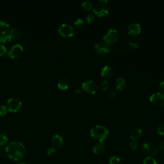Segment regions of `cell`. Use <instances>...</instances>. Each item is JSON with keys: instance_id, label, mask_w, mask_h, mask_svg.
Returning a JSON list of instances; mask_svg holds the SVG:
<instances>
[{"instance_id": "obj_2", "label": "cell", "mask_w": 164, "mask_h": 164, "mask_svg": "<svg viewBox=\"0 0 164 164\" xmlns=\"http://www.w3.org/2000/svg\"><path fill=\"white\" fill-rule=\"evenodd\" d=\"M90 135L96 141L99 142H103L108 137V130L105 126L97 125L91 129Z\"/></svg>"}, {"instance_id": "obj_3", "label": "cell", "mask_w": 164, "mask_h": 164, "mask_svg": "<svg viewBox=\"0 0 164 164\" xmlns=\"http://www.w3.org/2000/svg\"><path fill=\"white\" fill-rule=\"evenodd\" d=\"M119 39V33L116 30L110 29L108 30L107 32L105 34L103 37V40L104 42L108 45H111L115 43V42Z\"/></svg>"}, {"instance_id": "obj_26", "label": "cell", "mask_w": 164, "mask_h": 164, "mask_svg": "<svg viewBox=\"0 0 164 164\" xmlns=\"http://www.w3.org/2000/svg\"><path fill=\"white\" fill-rule=\"evenodd\" d=\"M129 46H130L131 48H132V49L135 50L138 47L139 44H138V42L136 40L131 39L129 41Z\"/></svg>"}, {"instance_id": "obj_30", "label": "cell", "mask_w": 164, "mask_h": 164, "mask_svg": "<svg viewBox=\"0 0 164 164\" xmlns=\"http://www.w3.org/2000/svg\"><path fill=\"white\" fill-rule=\"evenodd\" d=\"M7 50L6 49L5 46L3 44H0V57L4 56L5 54H7Z\"/></svg>"}, {"instance_id": "obj_4", "label": "cell", "mask_w": 164, "mask_h": 164, "mask_svg": "<svg viewBox=\"0 0 164 164\" xmlns=\"http://www.w3.org/2000/svg\"><path fill=\"white\" fill-rule=\"evenodd\" d=\"M7 108L10 112H16L22 106L21 100L17 97H12L7 101Z\"/></svg>"}, {"instance_id": "obj_10", "label": "cell", "mask_w": 164, "mask_h": 164, "mask_svg": "<svg viewBox=\"0 0 164 164\" xmlns=\"http://www.w3.org/2000/svg\"><path fill=\"white\" fill-rule=\"evenodd\" d=\"M95 51L99 54H105L110 51V46L105 42H97L94 45Z\"/></svg>"}, {"instance_id": "obj_14", "label": "cell", "mask_w": 164, "mask_h": 164, "mask_svg": "<svg viewBox=\"0 0 164 164\" xmlns=\"http://www.w3.org/2000/svg\"><path fill=\"white\" fill-rule=\"evenodd\" d=\"M51 142L54 147L57 148H60L63 145L64 140L63 138L60 135H55L52 137Z\"/></svg>"}, {"instance_id": "obj_39", "label": "cell", "mask_w": 164, "mask_h": 164, "mask_svg": "<svg viewBox=\"0 0 164 164\" xmlns=\"http://www.w3.org/2000/svg\"><path fill=\"white\" fill-rule=\"evenodd\" d=\"M109 2V1H107V0H105H105H101V1H100V3H108Z\"/></svg>"}, {"instance_id": "obj_33", "label": "cell", "mask_w": 164, "mask_h": 164, "mask_svg": "<svg viewBox=\"0 0 164 164\" xmlns=\"http://www.w3.org/2000/svg\"><path fill=\"white\" fill-rule=\"evenodd\" d=\"M94 16L93 14H91L87 15V16L86 17V21H87V23H89V24L92 23L94 21Z\"/></svg>"}, {"instance_id": "obj_5", "label": "cell", "mask_w": 164, "mask_h": 164, "mask_svg": "<svg viewBox=\"0 0 164 164\" xmlns=\"http://www.w3.org/2000/svg\"><path fill=\"white\" fill-rule=\"evenodd\" d=\"M59 34L64 37H71L75 34L74 28L69 24H62L58 29Z\"/></svg>"}, {"instance_id": "obj_32", "label": "cell", "mask_w": 164, "mask_h": 164, "mask_svg": "<svg viewBox=\"0 0 164 164\" xmlns=\"http://www.w3.org/2000/svg\"><path fill=\"white\" fill-rule=\"evenodd\" d=\"M137 147H138V144H137V142L136 141H132L131 142H130V148L131 150L135 151L137 149Z\"/></svg>"}, {"instance_id": "obj_7", "label": "cell", "mask_w": 164, "mask_h": 164, "mask_svg": "<svg viewBox=\"0 0 164 164\" xmlns=\"http://www.w3.org/2000/svg\"><path fill=\"white\" fill-rule=\"evenodd\" d=\"M23 53V47L20 44H15L11 49L8 51V56L12 58V59H17L19 58L21 54Z\"/></svg>"}, {"instance_id": "obj_6", "label": "cell", "mask_w": 164, "mask_h": 164, "mask_svg": "<svg viewBox=\"0 0 164 164\" xmlns=\"http://www.w3.org/2000/svg\"><path fill=\"white\" fill-rule=\"evenodd\" d=\"M149 100L151 104L156 107L163 106H164V94L160 92L153 94L151 96Z\"/></svg>"}, {"instance_id": "obj_36", "label": "cell", "mask_w": 164, "mask_h": 164, "mask_svg": "<svg viewBox=\"0 0 164 164\" xmlns=\"http://www.w3.org/2000/svg\"><path fill=\"white\" fill-rule=\"evenodd\" d=\"M159 88L162 92L164 93V82H162L159 85Z\"/></svg>"}, {"instance_id": "obj_29", "label": "cell", "mask_w": 164, "mask_h": 164, "mask_svg": "<svg viewBox=\"0 0 164 164\" xmlns=\"http://www.w3.org/2000/svg\"><path fill=\"white\" fill-rule=\"evenodd\" d=\"M157 132L160 135H164V123L160 124L157 127Z\"/></svg>"}, {"instance_id": "obj_20", "label": "cell", "mask_w": 164, "mask_h": 164, "mask_svg": "<svg viewBox=\"0 0 164 164\" xmlns=\"http://www.w3.org/2000/svg\"><path fill=\"white\" fill-rule=\"evenodd\" d=\"M126 85V81L122 78H119L115 82V88L117 90H123Z\"/></svg>"}, {"instance_id": "obj_11", "label": "cell", "mask_w": 164, "mask_h": 164, "mask_svg": "<svg viewBox=\"0 0 164 164\" xmlns=\"http://www.w3.org/2000/svg\"><path fill=\"white\" fill-rule=\"evenodd\" d=\"M94 13L98 17H104L108 14V9L102 4H98L93 9Z\"/></svg>"}, {"instance_id": "obj_8", "label": "cell", "mask_w": 164, "mask_h": 164, "mask_svg": "<svg viewBox=\"0 0 164 164\" xmlns=\"http://www.w3.org/2000/svg\"><path fill=\"white\" fill-rule=\"evenodd\" d=\"M143 152L149 157H153L157 155L159 150L155 145L151 143H145L142 145Z\"/></svg>"}, {"instance_id": "obj_13", "label": "cell", "mask_w": 164, "mask_h": 164, "mask_svg": "<svg viewBox=\"0 0 164 164\" xmlns=\"http://www.w3.org/2000/svg\"><path fill=\"white\" fill-rule=\"evenodd\" d=\"M101 76L105 79V80H110L113 75V70L112 67L105 65L101 69Z\"/></svg>"}, {"instance_id": "obj_37", "label": "cell", "mask_w": 164, "mask_h": 164, "mask_svg": "<svg viewBox=\"0 0 164 164\" xmlns=\"http://www.w3.org/2000/svg\"><path fill=\"white\" fill-rule=\"evenodd\" d=\"M159 149L160 151H164V141L162 142L159 145Z\"/></svg>"}, {"instance_id": "obj_19", "label": "cell", "mask_w": 164, "mask_h": 164, "mask_svg": "<svg viewBox=\"0 0 164 164\" xmlns=\"http://www.w3.org/2000/svg\"><path fill=\"white\" fill-rule=\"evenodd\" d=\"M10 32L9 24L2 20H0V34L5 35Z\"/></svg>"}, {"instance_id": "obj_17", "label": "cell", "mask_w": 164, "mask_h": 164, "mask_svg": "<svg viewBox=\"0 0 164 164\" xmlns=\"http://www.w3.org/2000/svg\"><path fill=\"white\" fill-rule=\"evenodd\" d=\"M70 85V82L67 78H62L58 82V87L62 90H67Z\"/></svg>"}, {"instance_id": "obj_31", "label": "cell", "mask_w": 164, "mask_h": 164, "mask_svg": "<svg viewBox=\"0 0 164 164\" xmlns=\"http://www.w3.org/2000/svg\"><path fill=\"white\" fill-rule=\"evenodd\" d=\"M7 112V108L4 105H0V115H5Z\"/></svg>"}, {"instance_id": "obj_15", "label": "cell", "mask_w": 164, "mask_h": 164, "mask_svg": "<svg viewBox=\"0 0 164 164\" xmlns=\"http://www.w3.org/2000/svg\"><path fill=\"white\" fill-rule=\"evenodd\" d=\"M9 37L11 41H13L21 37L22 33L20 30L17 28H12L9 32Z\"/></svg>"}, {"instance_id": "obj_28", "label": "cell", "mask_w": 164, "mask_h": 164, "mask_svg": "<svg viewBox=\"0 0 164 164\" xmlns=\"http://www.w3.org/2000/svg\"><path fill=\"white\" fill-rule=\"evenodd\" d=\"M110 87V84L108 82L107 80H103L101 83V88L103 90H106L109 89Z\"/></svg>"}, {"instance_id": "obj_9", "label": "cell", "mask_w": 164, "mask_h": 164, "mask_svg": "<svg viewBox=\"0 0 164 164\" xmlns=\"http://www.w3.org/2000/svg\"><path fill=\"white\" fill-rule=\"evenodd\" d=\"M82 89L88 94H94L98 90V85L92 80H87L84 82L82 84Z\"/></svg>"}, {"instance_id": "obj_1", "label": "cell", "mask_w": 164, "mask_h": 164, "mask_svg": "<svg viewBox=\"0 0 164 164\" xmlns=\"http://www.w3.org/2000/svg\"><path fill=\"white\" fill-rule=\"evenodd\" d=\"M6 153L12 160L17 162L25 156L26 148L21 142L13 141L6 148Z\"/></svg>"}, {"instance_id": "obj_27", "label": "cell", "mask_w": 164, "mask_h": 164, "mask_svg": "<svg viewBox=\"0 0 164 164\" xmlns=\"http://www.w3.org/2000/svg\"><path fill=\"white\" fill-rule=\"evenodd\" d=\"M7 142H8L7 137L3 134H0V145L2 146V145L7 144Z\"/></svg>"}, {"instance_id": "obj_23", "label": "cell", "mask_w": 164, "mask_h": 164, "mask_svg": "<svg viewBox=\"0 0 164 164\" xmlns=\"http://www.w3.org/2000/svg\"><path fill=\"white\" fill-rule=\"evenodd\" d=\"M143 164H157V162L153 157L148 156L144 159Z\"/></svg>"}, {"instance_id": "obj_22", "label": "cell", "mask_w": 164, "mask_h": 164, "mask_svg": "<svg viewBox=\"0 0 164 164\" xmlns=\"http://www.w3.org/2000/svg\"><path fill=\"white\" fill-rule=\"evenodd\" d=\"M9 42H11V40L9 35H3L0 36V44H7Z\"/></svg>"}, {"instance_id": "obj_38", "label": "cell", "mask_w": 164, "mask_h": 164, "mask_svg": "<svg viewBox=\"0 0 164 164\" xmlns=\"http://www.w3.org/2000/svg\"><path fill=\"white\" fill-rule=\"evenodd\" d=\"M75 92H76V94H80V93L82 92V90H81L80 89H76L75 90Z\"/></svg>"}, {"instance_id": "obj_16", "label": "cell", "mask_w": 164, "mask_h": 164, "mask_svg": "<svg viewBox=\"0 0 164 164\" xmlns=\"http://www.w3.org/2000/svg\"><path fill=\"white\" fill-rule=\"evenodd\" d=\"M142 135V130L139 127H135L130 133V138L133 141H136Z\"/></svg>"}, {"instance_id": "obj_12", "label": "cell", "mask_w": 164, "mask_h": 164, "mask_svg": "<svg viewBox=\"0 0 164 164\" xmlns=\"http://www.w3.org/2000/svg\"><path fill=\"white\" fill-rule=\"evenodd\" d=\"M141 32V26L137 23H132L129 26L127 34L132 36V37H135V36L140 34Z\"/></svg>"}, {"instance_id": "obj_18", "label": "cell", "mask_w": 164, "mask_h": 164, "mask_svg": "<svg viewBox=\"0 0 164 164\" xmlns=\"http://www.w3.org/2000/svg\"><path fill=\"white\" fill-rule=\"evenodd\" d=\"M105 150V145L103 142H98L93 147V151L96 155H101L104 153Z\"/></svg>"}, {"instance_id": "obj_34", "label": "cell", "mask_w": 164, "mask_h": 164, "mask_svg": "<svg viewBox=\"0 0 164 164\" xmlns=\"http://www.w3.org/2000/svg\"><path fill=\"white\" fill-rule=\"evenodd\" d=\"M115 97H116V92H115V91L112 90L111 92L108 94V98L110 99H114Z\"/></svg>"}, {"instance_id": "obj_40", "label": "cell", "mask_w": 164, "mask_h": 164, "mask_svg": "<svg viewBox=\"0 0 164 164\" xmlns=\"http://www.w3.org/2000/svg\"><path fill=\"white\" fill-rule=\"evenodd\" d=\"M2 152V145H0V153H1Z\"/></svg>"}, {"instance_id": "obj_41", "label": "cell", "mask_w": 164, "mask_h": 164, "mask_svg": "<svg viewBox=\"0 0 164 164\" xmlns=\"http://www.w3.org/2000/svg\"><path fill=\"white\" fill-rule=\"evenodd\" d=\"M17 164H26V163L25 162H19V163H17Z\"/></svg>"}, {"instance_id": "obj_25", "label": "cell", "mask_w": 164, "mask_h": 164, "mask_svg": "<svg viewBox=\"0 0 164 164\" xmlns=\"http://www.w3.org/2000/svg\"><path fill=\"white\" fill-rule=\"evenodd\" d=\"M82 7L86 10H90L92 9V5L91 3V2H89V1H85L83 2L82 3Z\"/></svg>"}, {"instance_id": "obj_35", "label": "cell", "mask_w": 164, "mask_h": 164, "mask_svg": "<svg viewBox=\"0 0 164 164\" xmlns=\"http://www.w3.org/2000/svg\"><path fill=\"white\" fill-rule=\"evenodd\" d=\"M56 152V149L54 148H48L47 150V153L48 155H52Z\"/></svg>"}, {"instance_id": "obj_21", "label": "cell", "mask_w": 164, "mask_h": 164, "mask_svg": "<svg viewBox=\"0 0 164 164\" xmlns=\"http://www.w3.org/2000/svg\"><path fill=\"white\" fill-rule=\"evenodd\" d=\"M121 159L118 156H113L109 160V164H120Z\"/></svg>"}, {"instance_id": "obj_24", "label": "cell", "mask_w": 164, "mask_h": 164, "mask_svg": "<svg viewBox=\"0 0 164 164\" xmlns=\"http://www.w3.org/2000/svg\"><path fill=\"white\" fill-rule=\"evenodd\" d=\"M75 26L77 29H82L84 26V21L82 19H78L75 22Z\"/></svg>"}]
</instances>
